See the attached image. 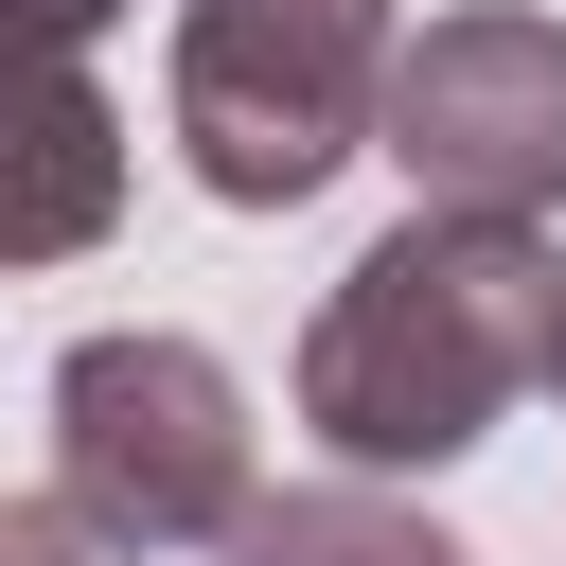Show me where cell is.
Listing matches in <instances>:
<instances>
[{
    "label": "cell",
    "mask_w": 566,
    "mask_h": 566,
    "mask_svg": "<svg viewBox=\"0 0 566 566\" xmlns=\"http://www.w3.org/2000/svg\"><path fill=\"white\" fill-rule=\"evenodd\" d=\"M548 354H566V248L531 212L407 195V230H371L336 301L301 318V424L354 478H442L548 389Z\"/></svg>",
    "instance_id": "obj_1"
},
{
    "label": "cell",
    "mask_w": 566,
    "mask_h": 566,
    "mask_svg": "<svg viewBox=\"0 0 566 566\" xmlns=\"http://www.w3.org/2000/svg\"><path fill=\"white\" fill-rule=\"evenodd\" d=\"M389 53H407L389 0H177V35H159V106H177L195 195H230V212H301V195L371 142Z\"/></svg>",
    "instance_id": "obj_2"
},
{
    "label": "cell",
    "mask_w": 566,
    "mask_h": 566,
    "mask_svg": "<svg viewBox=\"0 0 566 566\" xmlns=\"http://www.w3.org/2000/svg\"><path fill=\"white\" fill-rule=\"evenodd\" d=\"M53 495L106 531V548H230L248 495H265V442H248V389L212 336H71L53 354Z\"/></svg>",
    "instance_id": "obj_3"
},
{
    "label": "cell",
    "mask_w": 566,
    "mask_h": 566,
    "mask_svg": "<svg viewBox=\"0 0 566 566\" xmlns=\"http://www.w3.org/2000/svg\"><path fill=\"white\" fill-rule=\"evenodd\" d=\"M371 159H407L424 212H566V18L531 0H460L389 53V106H371Z\"/></svg>",
    "instance_id": "obj_4"
},
{
    "label": "cell",
    "mask_w": 566,
    "mask_h": 566,
    "mask_svg": "<svg viewBox=\"0 0 566 566\" xmlns=\"http://www.w3.org/2000/svg\"><path fill=\"white\" fill-rule=\"evenodd\" d=\"M124 230V106L88 53H0V265H71Z\"/></svg>",
    "instance_id": "obj_5"
},
{
    "label": "cell",
    "mask_w": 566,
    "mask_h": 566,
    "mask_svg": "<svg viewBox=\"0 0 566 566\" xmlns=\"http://www.w3.org/2000/svg\"><path fill=\"white\" fill-rule=\"evenodd\" d=\"M230 566H478L442 513H407L389 478H318V495H248V531H230Z\"/></svg>",
    "instance_id": "obj_6"
},
{
    "label": "cell",
    "mask_w": 566,
    "mask_h": 566,
    "mask_svg": "<svg viewBox=\"0 0 566 566\" xmlns=\"http://www.w3.org/2000/svg\"><path fill=\"white\" fill-rule=\"evenodd\" d=\"M0 566H142V548H106L71 495H0Z\"/></svg>",
    "instance_id": "obj_7"
},
{
    "label": "cell",
    "mask_w": 566,
    "mask_h": 566,
    "mask_svg": "<svg viewBox=\"0 0 566 566\" xmlns=\"http://www.w3.org/2000/svg\"><path fill=\"white\" fill-rule=\"evenodd\" d=\"M106 18H142V0H0V53H88Z\"/></svg>",
    "instance_id": "obj_8"
},
{
    "label": "cell",
    "mask_w": 566,
    "mask_h": 566,
    "mask_svg": "<svg viewBox=\"0 0 566 566\" xmlns=\"http://www.w3.org/2000/svg\"><path fill=\"white\" fill-rule=\"evenodd\" d=\"M548 389H566V354H548Z\"/></svg>",
    "instance_id": "obj_9"
}]
</instances>
